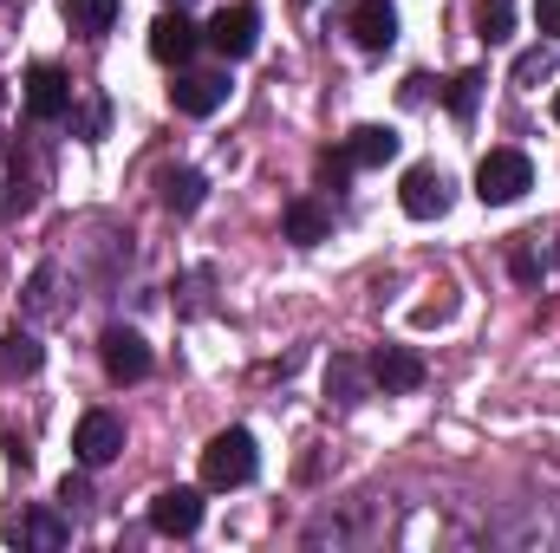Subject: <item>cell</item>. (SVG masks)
I'll use <instances>...</instances> for the list:
<instances>
[{
  "label": "cell",
  "mask_w": 560,
  "mask_h": 553,
  "mask_svg": "<svg viewBox=\"0 0 560 553\" xmlns=\"http://www.w3.org/2000/svg\"><path fill=\"white\" fill-rule=\"evenodd\" d=\"M255 469H261V456H255V436L248 430L209 436V449H202V489H248Z\"/></svg>",
  "instance_id": "6da1fadb"
},
{
  "label": "cell",
  "mask_w": 560,
  "mask_h": 553,
  "mask_svg": "<svg viewBox=\"0 0 560 553\" xmlns=\"http://www.w3.org/2000/svg\"><path fill=\"white\" fill-rule=\"evenodd\" d=\"M535 189V163L522 156V150H489L482 163H476V196L489 202V209H509V202H522Z\"/></svg>",
  "instance_id": "7a4b0ae2"
},
{
  "label": "cell",
  "mask_w": 560,
  "mask_h": 553,
  "mask_svg": "<svg viewBox=\"0 0 560 553\" xmlns=\"http://www.w3.org/2000/svg\"><path fill=\"white\" fill-rule=\"evenodd\" d=\"M202 39H209L222 59H248V52L261 46V13H255L248 0H242V7H222V13L202 26Z\"/></svg>",
  "instance_id": "3957f363"
},
{
  "label": "cell",
  "mask_w": 560,
  "mask_h": 553,
  "mask_svg": "<svg viewBox=\"0 0 560 553\" xmlns=\"http://www.w3.org/2000/svg\"><path fill=\"white\" fill-rule=\"evenodd\" d=\"M118 449H125V423L112 411H85L79 416V430H72V456L85 462V469H105V462H118Z\"/></svg>",
  "instance_id": "277c9868"
},
{
  "label": "cell",
  "mask_w": 560,
  "mask_h": 553,
  "mask_svg": "<svg viewBox=\"0 0 560 553\" xmlns=\"http://www.w3.org/2000/svg\"><path fill=\"white\" fill-rule=\"evenodd\" d=\"M398 202H405V215H411V222H436V215L450 209V176H443L436 163H411V169H405Z\"/></svg>",
  "instance_id": "5b68a950"
},
{
  "label": "cell",
  "mask_w": 560,
  "mask_h": 553,
  "mask_svg": "<svg viewBox=\"0 0 560 553\" xmlns=\"http://www.w3.org/2000/svg\"><path fill=\"white\" fill-rule=\"evenodd\" d=\"M170 98H176V111H183V118H209V111H222V105H229V72H183V66H176Z\"/></svg>",
  "instance_id": "8992f818"
},
{
  "label": "cell",
  "mask_w": 560,
  "mask_h": 553,
  "mask_svg": "<svg viewBox=\"0 0 560 553\" xmlns=\"http://www.w3.org/2000/svg\"><path fill=\"white\" fill-rule=\"evenodd\" d=\"M98 358H105V372H112L118 385L150 378V345H143V332H131V326H112V332L98 339Z\"/></svg>",
  "instance_id": "52a82bcc"
},
{
  "label": "cell",
  "mask_w": 560,
  "mask_h": 553,
  "mask_svg": "<svg viewBox=\"0 0 560 553\" xmlns=\"http://www.w3.org/2000/svg\"><path fill=\"white\" fill-rule=\"evenodd\" d=\"M20 85H26V111H33L39 125H52V118L72 111V79H66L59 66H33Z\"/></svg>",
  "instance_id": "ba28073f"
},
{
  "label": "cell",
  "mask_w": 560,
  "mask_h": 553,
  "mask_svg": "<svg viewBox=\"0 0 560 553\" xmlns=\"http://www.w3.org/2000/svg\"><path fill=\"white\" fill-rule=\"evenodd\" d=\"M372 385H378L385 398L418 391L423 385V358L411 352V345H378V352H372Z\"/></svg>",
  "instance_id": "9c48e42d"
},
{
  "label": "cell",
  "mask_w": 560,
  "mask_h": 553,
  "mask_svg": "<svg viewBox=\"0 0 560 553\" xmlns=\"http://www.w3.org/2000/svg\"><path fill=\"white\" fill-rule=\"evenodd\" d=\"M196 46H202V33H196V20H189L183 7H170V13L150 26V52H156L163 66H189V59H196Z\"/></svg>",
  "instance_id": "30bf717a"
},
{
  "label": "cell",
  "mask_w": 560,
  "mask_h": 553,
  "mask_svg": "<svg viewBox=\"0 0 560 553\" xmlns=\"http://www.w3.org/2000/svg\"><path fill=\"white\" fill-rule=\"evenodd\" d=\"M346 33H352L365 52H385V46L398 39V7H392V0H352Z\"/></svg>",
  "instance_id": "8fae6325"
},
{
  "label": "cell",
  "mask_w": 560,
  "mask_h": 553,
  "mask_svg": "<svg viewBox=\"0 0 560 553\" xmlns=\"http://www.w3.org/2000/svg\"><path fill=\"white\" fill-rule=\"evenodd\" d=\"M150 528H156V534H176V541L196 534V528H202V495H196V489H163V495L150 502Z\"/></svg>",
  "instance_id": "7c38bea8"
},
{
  "label": "cell",
  "mask_w": 560,
  "mask_h": 553,
  "mask_svg": "<svg viewBox=\"0 0 560 553\" xmlns=\"http://www.w3.org/2000/svg\"><path fill=\"white\" fill-rule=\"evenodd\" d=\"M7 541H13V548H39V553H52V548H66V541H72V528H66V521H59L52 508H26V515H20V521L7 528Z\"/></svg>",
  "instance_id": "4fadbf2b"
},
{
  "label": "cell",
  "mask_w": 560,
  "mask_h": 553,
  "mask_svg": "<svg viewBox=\"0 0 560 553\" xmlns=\"http://www.w3.org/2000/svg\"><path fill=\"white\" fill-rule=\"evenodd\" d=\"M365 385H372V365H359L352 352H332V365H326V398H332L339 411H352V404H365Z\"/></svg>",
  "instance_id": "5bb4252c"
},
{
  "label": "cell",
  "mask_w": 560,
  "mask_h": 553,
  "mask_svg": "<svg viewBox=\"0 0 560 553\" xmlns=\"http://www.w3.org/2000/svg\"><path fill=\"white\" fill-rule=\"evenodd\" d=\"M346 156H352V169H378V163L398 156V131H392V125H359V131L346 138Z\"/></svg>",
  "instance_id": "9a60e30c"
},
{
  "label": "cell",
  "mask_w": 560,
  "mask_h": 553,
  "mask_svg": "<svg viewBox=\"0 0 560 553\" xmlns=\"http://www.w3.org/2000/svg\"><path fill=\"white\" fill-rule=\"evenodd\" d=\"M280 228H287V242H300V248H313V242H326V228H332V215L313 202V196H293L287 202V215H280Z\"/></svg>",
  "instance_id": "2e32d148"
},
{
  "label": "cell",
  "mask_w": 560,
  "mask_h": 553,
  "mask_svg": "<svg viewBox=\"0 0 560 553\" xmlns=\"http://www.w3.org/2000/svg\"><path fill=\"white\" fill-rule=\"evenodd\" d=\"M202 196H209V176H202V169H170V176H163V209H170V215H196Z\"/></svg>",
  "instance_id": "e0dca14e"
},
{
  "label": "cell",
  "mask_w": 560,
  "mask_h": 553,
  "mask_svg": "<svg viewBox=\"0 0 560 553\" xmlns=\"http://www.w3.org/2000/svg\"><path fill=\"white\" fill-rule=\"evenodd\" d=\"M39 365H46V345H39L33 332H20V326H13V332L0 339V372H7V378H33Z\"/></svg>",
  "instance_id": "ac0fdd59"
},
{
  "label": "cell",
  "mask_w": 560,
  "mask_h": 553,
  "mask_svg": "<svg viewBox=\"0 0 560 553\" xmlns=\"http://www.w3.org/2000/svg\"><path fill=\"white\" fill-rule=\"evenodd\" d=\"M112 20H118V0H66V26L85 33V39L112 33Z\"/></svg>",
  "instance_id": "d6986e66"
},
{
  "label": "cell",
  "mask_w": 560,
  "mask_h": 553,
  "mask_svg": "<svg viewBox=\"0 0 560 553\" xmlns=\"http://www.w3.org/2000/svg\"><path fill=\"white\" fill-rule=\"evenodd\" d=\"M476 33H482L489 46H502V39L515 33V0H476Z\"/></svg>",
  "instance_id": "ffe728a7"
},
{
  "label": "cell",
  "mask_w": 560,
  "mask_h": 553,
  "mask_svg": "<svg viewBox=\"0 0 560 553\" xmlns=\"http://www.w3.org/2000/svg\"><path fill=\"white\" fill-rule=\"evenodd\" d=\"M482 85H489L482 72H456V79H450V92H443L450 118H469V111H476V98H482Z\"/></svg>",
  "instance_id": "44dd1931"
},
{
  "label": "cell",
  "mask_w": 560,
  "mask_h": 553,
  "mask_svg": "<svg viewBox=\"0 0 560 553\" xmlns=\"http://www.w3.org/2000/svg\"><path fill=\"white\" fill-rule=\"evenodd\" d=\"M541 79H555V52L548 46H535V52L515 59V85H541Z\"/></svg>",
  "instance_id": "7402d4cb"
},
{
  "label": "cell",
  "mask_w": 560,
  "mask_h": 553,
  "mask_svg": "<svg viewBox=\"0 0 560 553\" xmlns=\"http://www.w3.org/2000/svg\"><path fill=\"white\" fill-rule=\"evenodd\" d=\"M26 313H33V319L52 313V268H39V274L26 280Z\"/></svg>",
  "instance_id": "603a6c76"
},
{
  "label": "cell",
  "mask_w": 560,
  "mask_h": 553,
  "mask_svg": "<svg viewBox=\"0 0 560 553\" xmlns=\"http://www.w3.org/2000/svg\"><path fill=\"white\" fill-rule=\"evenodd\" d=\"M346 176H352V156H346V150H319V183H326V189H339Z\"/></svg>",
  "instance_id": "cb8c5ba5"
},
{
  "label": "cell",
  "mask_w": 560,
  "mask_h": 553,
  "mask_svg": "<svg viewBox=\"0 0 560 553\" xmlns=\"http://www.w3.org/2000/svg\"><path fill=\"white\" fill-rule=\"evenodd\" d=\"M59 502H66V508H85V502H92V489H85L79 475H66V482H59Z\"/></svg>",
  "instance_id": "d4e9b609"
},
{
  "label": "cell",
  "mask_w": 560,
  "mask_h": 553,
  "mask_svg": "<svg viewBox=\"0 0 560 553\" xmlns=\"http://www.w3.org/2000/svg\"><path fill=\"white\" fill-rule=\"evenodd\" d=\"M535 20H541L548 39H560V0H535Z\"/></svg>",
  "instance_id": "484cf974"
},
{
  "label": "cell",
  "mask_w": 560,
  "mask_h": 553,
  "mask_svg": "<svg viewBox=\"0 0 560 553\" xmlns=\"http://www.w3.org/2000/svg\"><path fill=\"white\" fill-rule=\"evenodd\" d=\"M515 274H522V280H535V274H541V261H535L528 248H515Z\"/></svg>",
  "instance_id": "4316f807"
},
{
  "label": "cell",
  "mask_w": 560,
  "mask_h": 553,
  "mask_svg": "<svg viewBox=\"0 0 560 553\" xmlns=\"http://www.w3.org/2000/svg\"><path fill=\"white\" fill-rule=\"evenodd\" d=\"M555 118H560V98H555Z\"/></svg>",
  "instance_id": "83f0119b"
},
{
  "label": "cell",
  "mask_w": 560,
  "mask_h": 553,
  "mask_svg": "<svg viewBox=\"0 0 560 553\" xmlns=\"http://www.w3.org/2000/svg\"><path fill=\"white\" fill-rule=\"evenodd\" d=\"M300 7H306V0H300Z\"/></svg>",
  "instance_id": "f1b7e54d"
},
{
  "label": "cell",
  "mask_w": 560,
  "mask_h": 553,
  "mask_svg": "<svg viewBox=\"0 0 560 553\" xmlns=\"http://www.w3.org/2000/svg\"><path fill=\"white\" fill-rule=\"evenodd\" d=\"M176 7H183V0H176Z\"/></svg>",
  "instance_id": "f546056e"
}]
</instances>
